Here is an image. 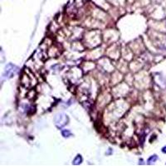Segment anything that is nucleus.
Here are the masks:
<instances>
[{"label":"nucleus","instance_id":"nucleus-1","mask_svg":"<svg viewBox=\"0 0 166 166\" xmlns=\"http://www.w3.org/2000/svg\"><path fill=\"white\" fill-rule=\"evenodd\" d=\"M17 72V67L16 66H13V67H12V69H8V67H6V70H5V73L7 74V76H8V78H11V77H13L15 74H16Z\"/></svg>","mask_w":166,"mask_h":166},{"label":"nucleus","instance_id":"nucleus-2","mask_svg":"<svg viewBox=\"0 0 166 166\" xmlns=\"http://www.w3.org/2000/svg\"><path fill=\"white\" fill-rule=\"evenodd\" d=\"M81 162H82V158H81V155H77V156L75 158V159L73 160V165H80Z\"/></svg>","mask_w":166,"mask_h":166},{"label":"nucleus","instance_id":"nucleus-3","mask_svg":"<svg viewBox=\"0 0 166 166\" xmlns=\"http://www.w3.org/2000/svg\"><path fill=\"white\" fill-rule=\"evenodd\" d=\"M62 134H63V135L64 137H69V136L71 134V133L68 130H63Z\"/></svg>","mask_w":166,"mask_h":166},{"label":"nucleus","instance_id":"nucleus-4","mask_svg":"<svg viewBox=\"0 0 166 166\" xmlns=\"http://www.w3.org/2000/svg\"><path fill=\"white\" fill-rule=\"evenodd\" d=\"M156 159H157V156H156V155H154V157H150V158L148 159V164H149V165L152 164V162H155Z\"/></svg>","mask_w":166,"mask_h":166}]
</instances>
